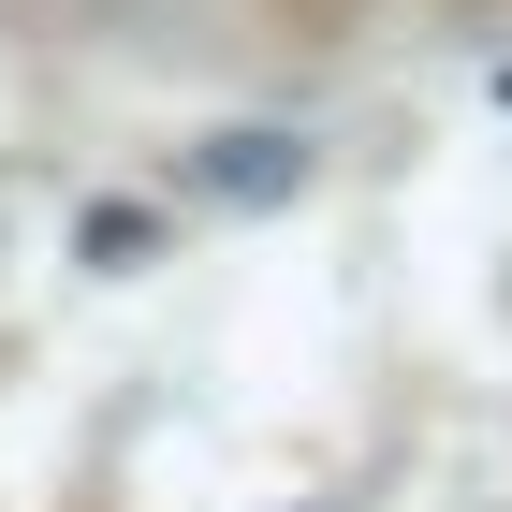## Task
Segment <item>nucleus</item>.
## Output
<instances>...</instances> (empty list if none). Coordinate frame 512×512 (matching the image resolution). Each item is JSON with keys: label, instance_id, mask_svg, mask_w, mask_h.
Segmentation results:
<instances>
[]
</instances>
